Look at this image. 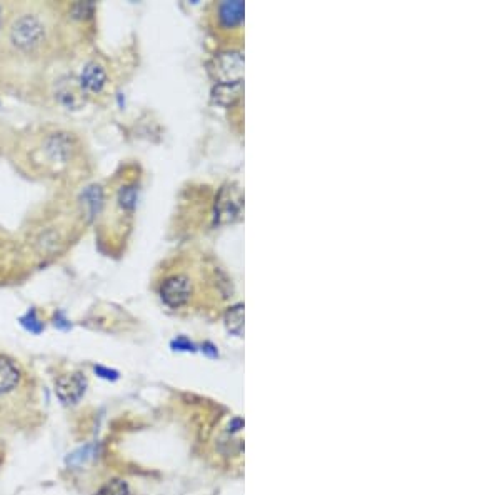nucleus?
Returning a JSON list of instances; mask_svg holds the SVG:
<instances>
[{"label":"nucleus","instance_id":"5","mask_svg":"<svg viewBox=\"0 0 500 495\" xmlns=\"http://www.w3.org/2000/svg\"><path fill=\"white\" fill-rule=\"evenodd\" d=\"M87 387V379L82 374L61 375L56 380V394L66 405L77 404L83 397Z\"/></svg>","mask_w":500,"mask_h":495},{"label":"nucleus","instance_id":"16","mask_svg":"<svg viewBox=\"0 0 500 495\" xmlns=\"http://www.w3.org/2000/svg\"><path fill=\"white\" fill-rule=\"evenodd\" d=\"M172 347H174L175 350H194V345H192V342H189V340L184 339V337L174 340V342H172Z\"/></svg>","mask_w":500,"mask_h":495},{"label":"nucleus","instance_id":"13","mask_svg":"<svg viewBox=\"0 0 500 495\" xmlns=\"http://www.w3.org/2000/svg\"><path fill=\"white\" fill-rule=\"evenodd\" d=\"M96 495H128V485L121 479H112L103 484Z\"/></svg>","mask_w":500,"mask_h":495},{"label":"nucleus","instance_id":"1","mask_svg":"<svg viewBox=\"0 0 500 495\" xmlns=\"http://www.w3.org/2000/svg\"><path fill=\"white\" fill-rule=\"evenodd\" d=\"M53 36L56 21L47 7L22 6L9 17L4 29V39L7 47L16 56L34 58L49 52Z\"/></svg>","mask_w":500,"mask_h":495},{"label":"nucleus","instance_id":"9","mask_svg":"<svg viewBox=\"0 0 500 495\" xmlns=\"http://www.w3.org/2000/svg\"><path fill=\"white\" fill-rule=\"evenodd\" d=\"M81 205H82V214L86 219H93L98 212H101L102 209V205H103V194H102V189L101 187H97V185H92V187H87L86 192L82 194V202H81Z\"/></svg>","mask_w":500,"mask_h":495},{"label":"nucleus","instance_id":"17","mask_svg":"<svg viewBox=\"0 0 500 495\" xmlns=\"http://www.w3.org/2000/svg\"><path fill=\"white\" fill-rule=\"evenodd\" d=\"M4 14H6V7L0 4V36H2L4 29H6V17H4Z\"/></svg>","mask_w":500,"mask_h":495},{"label":"nucleus","instance_id":"15","mask_svg":"<svg viewBox=\"0 0 500 495\" xmlns=\"http://www.w3.org/2000/svg\"><path fill=\"white\" fill-rule=\"evenodd\" d=\"M96 370V374L98 375V377H102V379H106V380H117L118 379V372L117 370H111V369H106V367H98L93 369Z\"/></svg>","mask_w":500,"mask_h":495},{"label":"nucleus","instance_id":"4","mask_svg":"<svg viewBox=\"0 0 500 495\" xmlns=\"http://www.w3.org/2000/svg\"><path fill=\"white\" fill-rule=\"evenodd\" d=\"M108 73L106 66H102L101 62L91 61L86 63V67L82 68L81 77H78V87L82 88V92L91 93V96H97L101 93L107 86Z\"/></svg>","mask_w":500,"mask_h":495},{"label":"nucleus","instance_id":"8","mask_svg":"<svg viewBox=\"0 0 500 495\" xmlns=\"http://www.w3.org/2000/svg\"><path fill=\"white\" fill-rule=\"evenodd\" d=\"M220 26L224 29H234L244 21V4L240 2H224L217 9Z\"/></svg>","mask_w":500,"mask_h":495},{"label":"nucleus","instance_id":"12","mask_svg":"<svg viewBox=\"0 0 500 495\" xmlns=\"http://www.w3.org/2000/svg\"><path fill=\"white\" fill-rule=\"evenodd\" d=\"M96 457V447L93 445H86V447L77 449L76 452H72L67 457V464L71 467H82L83 464H87L88 460H92Z\"/></svg>","mask_w":500,"mask_h":495},{"label":"nucleus","instance_id":"11","mask_svg":"<svg viewBox=\"0 0 500 495\" xmlns=\"http://www.w3.org/2000/svg\"><path fill=\"white\" fill-rule=\"evenodd\" d=\"M118 207L123 212H132L137 204V189L133 185H123L117 192Z\"/></svg>","mask_w":500,"mask_h":495},{"label":"nucleus","instance_id":"7","mask_svg":"<svg viewBox=\"0 0 500 495\" xmlns=\"http://www.w3.org/2000/svg\"><path fill=\"white\" fill-rule=\"evenodd\" d=\"M21 382V370L16 362L7 357H0V395L12 392Z\"/></svg>","mask_w":500,"mask_h":495},{"label":"nucleus","instance_id":"18","mask_svg":"<svg viewBox=\"0 0 500 495\" xmlns=\"http://www.w3.org/2000/svg\"><path fill=\"white\" fill-rule=\"evenodd\" d=\"M204 352L209 354L210 357H217V350H215V347L212 344H205L204 345Z\"/></svg>","mask_w":500,"mask_h":495},{"label":"nucleus","instance_id":"10","mask_svg":"<svg viewBox=\"0 0 500 495\" xmlns=\"http://www.w3.org/2000/svg\"><path fill=\"white\" fill-rule=\"evenodd\" d=\"M225 327L234 335H242L244 330V305L237 304L225 312Z\"/></svg>","mask_w":500,"mask_h":495},{"label":"nucleus","instance_id":"14","mask_svg":"<svg viewBox=\"0 0 500 495\" xmlns=\"http://www.w3.org/2000/svg\"><path fill=\"white\" fill-rule=\"evenodd\" d=\"M21 324L26 327L29 332H32V334H41L42 329H44L42 322L37 319L36 310H29L27 314L21 319Z\"/></svg>","mask_w":500,"mask_h":495},{"label":"nucleus","instance_id":"3","mask_svg":"<svg viewBox=\"0 0 500 495\" xmlns=\"http://www.w3.org/2000/svg\"><path fill=\"white\" fill-rule=\"evenodd\" d=\"M194 295V280L185 272L167 275L160 284V297L163 304L170 309H180L189 304Z\"/></svg>","mask_w":500,"mask_h":495},{"label":"nucleus","instance_id":"6","mask_svg":"<svg viewBox=\"0 0 500 495\" xmlns=\"http://www.w3.org/2000/svg\"><path fill=\"white\" fill-rule=\"evenodd\" d=\"M242 68H244V58L239 52L222 53L219 62H217V73L224 78L222 83L240 82Z\"/></svg>","mask_w":500,"mask_h":495},{"label":"nucleus","instance_id":"2","mask_svg":"<svg viewBox=\"0 0 500 495\" xmlns=\"http://www.w3.org/2000/svg\"><path fill=\"white\" fill-rule=\"evenodd\" d=\"M26 163L39 175H63L76 165L81 143L73 133L62 128H49L37 133L26 148Z\"/></svg>","mask_w":500,"mask_h":495}]
</instances>
